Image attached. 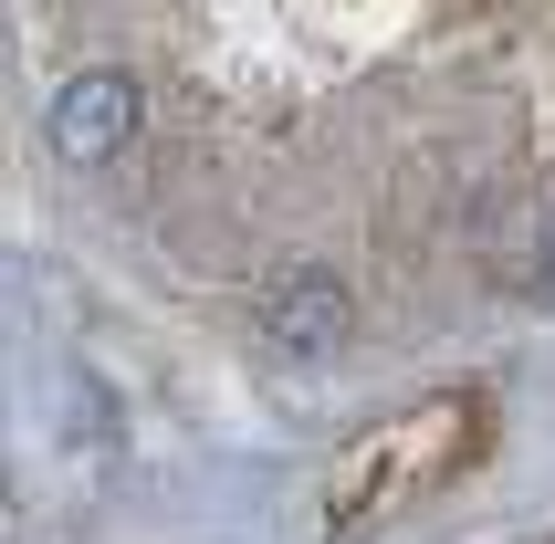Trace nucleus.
Returning <instances> with one entry per match:
<instances>
[{
	"instance_id": "nucleus-1",
	"label": "nucleus",
	"mask_w": 555,
	"mask_h": 544,
	"mask_svg": "<svg viewBox=\"0 0 555 544\" xmlns=\"http://www.w3.org/2000/svg\"><path fill=\"white\" fill-rule=\"evenodd\" d=\"M472 429H482V398H420L388 429H367L325 482V534H367V523L409 514L430 482H451L472 461Z\"/></svg>"
},
{
	"instance_id": "nucleus-2",
	"label": "nucleus",
	"mask_w": 555,
	"mask_h": 544,
	"mask_svg": "<svg viewBox=\"0 0 555 544\" xmlns=\"http://www.w3.org/2000/svg\"><path fill=\"white\" fill-rule=\"evenodd\" d=\"M251 325H262V346L294 366H325L357 335V294H346L336 272H283V283H262V303H251Z\"/></svg>"
},
{
	"instance_id": "nucleus-3",
	"label": "nucleus",
	"mask_w": 555,
	"mask_h": 544,
	"mask_svg": "<svg viewBox=\"0 0 555 544\" xmlns=\"http://www.w3.org/2000/svg\"><path fill=\"white\" fill-rule=\"evenodd\" d=\"M137 116H147V94H137V74H116V63H94V74H74V85L53 94V157H63V168H105V157H126Z\"/></svg>"
},
{
	"instance_id": "nucleus-4",
	"label": "nucleus",
	"mask_w": 555,
	"mask_h": 544,
	"mask_svg": "<svg viewBox=\"0 0 555 544\" xmlns=\"http://www.w3.org/2000/svg\"><path fill=\"white\" fill-rule=\"evenodd\" d=\"M534 294L555 303V220H545V251H534Z\"/></svg>"
}]
</instances>
